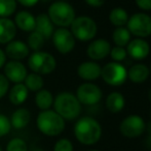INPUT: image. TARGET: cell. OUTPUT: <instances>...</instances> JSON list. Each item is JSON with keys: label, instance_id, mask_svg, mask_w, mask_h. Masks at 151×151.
<instances>
[{"label": "cell", "instance_id": "cell-1", "mask_svg": "<svg viewBox=\"0 0 151 151\" xmlns=\"http://www.w3.org/2000/svg\"><path fill=\"white\" fill-rule=\"evenodd\" d=\"M74 136L82 145H95L102 137V126L93 117H81L74 125Z\"/></svg>", "mask_w": 151, "mask_h": 151}, {"label": "cell", "instance_id": "cell-2", "mask_svg": "<svg viewBox=\"0 0 151 151\" xmlns=\"http://www.w3.org/2000/svg\"><path fill=\"white\" fill-rule=\"evenodd\" d=\"M36 125L43 135L57 137L65 129V119L62 118L55 110H45L38 114Z\"/></svg>", "mask_w": 151, "mask_h": 151}, {"label": "cell", "instance_id": "cell-3", "mask_svg": "<svg viewBox=\"0 0 151 151\" xmlns=\"http://www.w3.org/2000/svg\"><path fill=\"white\" fill-rule=\"evenodd\" d=\"M54 108L63 119L74 120L81 112V104L76 95L70 92H61L54 99Z\"/></svg>", "mask_w": 151, "mask_h": 151}, {"label": "cell", "instance_id": "cell-4", "mask_svg": "<svg viewBox=\"0 0 151 151\" xmlns=\"http://www.w3.org/2000/svg\"><path fill=\"white\" fill-rule=\"evenodd\" d=\"M47 16L54 25L62 28H67L75 19V10L68 2L56 1L50 5Z\"/></svg>", "mask_w": 151, "mask_h": 151}, {"label": "cell", "instance_id": "cell-5", "mask_svg": "<svg viewBox=\"0 0 151 151\" xmlns=\"http://www.w3.org/2000/svg\"><path fill=\"white\" fill-rule=\"evenodd\" d=\"M70 27H71L70 31L75 39L81 42H88L93 39L98 32L97 23L88 16L75 17Z\"/></svg>", "mask_w": 151, "mask_h": 151}, {"label": "cell", "instance_id": "cell-6", "mask_svg": "<svg viewBox=\"0 0 151 151\" xmlns=\"http://www.w3.org/2000/svg\"><path fill=\"white\" fill-rule=\"evenodd\" d=\"M28 66L38 75L52 74L57 67V61L52 54L43 51H36L29 56Z\"/></svg>", "mask_w": 151, "mask_h": 151}, {"label": "cell", "instance_id": "cell-7", "mask_svg": "<svg viewBox=\"0 0 151 151\" xmlns=\"http://www.w3.org/2000/svg\"><path fill=\"white\" fill-rule=\"evenodd\" d=\"M101 77L110 86H120L127 81V71L120 62H108L101 69Z\"/></svg>", "mask_w": 151, "mask_h": 151}, {"label": "cell", "instance_id": "cell-8", "mask_svg": "<svg viewBox=\"0 0 151 151\" xmlns=\"http://www.w3.org/2000/svg\"><path fill=\"white\" fill-rule=\"evenodd\" d=\"M129 33L137 37L145 38L151 35V17L145 12H137L131 16L127 23Z\"/></svg>", "mask_w": 151, "mask_h": 151}, {"label": "cell", "instance_id": "cell-9", "mask_svg": "<svg viewBox=\"0 0 151 151\" xmlns=\"http://www.w3.org/2000/svg\"><path fill=\"white\" fill-rule=\"evenodd\" d=\"M146 129V123L140 115H129L121 121L119 125L120 133L125 138L134 139L144 133Z\"/></svg>", "mask_w": 151, "mask_h": 151}, {"label": "cell", "instance_id": "cell-10", "mask_svg": "<svg viewBox=\"0 0 151 151\" xmlns=\"http://www.w3.org/2000/svg\"><path fill=\"white\" fill-rule=\"evenodd\" d=\"M103 93L98 85L86 82L79 85L76 90V97L80 104L86 106H95L100 103Z\"/></svg>", "mask_w": 151, "mask_h": 151}, {"label": "cell", "instance_id": "cell-11", "mask_svg": "<svg viewBox=\"0 0 151 151\" xmlns=\"http://www.w3.org/2000/svg\"><path fill=\"white\" fill-rule=\"evenodd\" d=\"M54 46L61 54H69L75 48V37L67 28H58L52 33Z\"/></svg>", "mask_w": 151, "mask_h": 151}, {"label": "cell", "instance_id": "cell-12", "mask_svg": "<svg viewBox=\"0 0 151 151\" xmlns=\"http://www.w3.org/2000/svg\"><path fill=\"white\" fill-rule=\"evenodd\" d=\"M27 69L21 61L10 60L4 64V76L8 81L18 84L23 83L27 77Z\"/></svg>", "mask_w": 151, "mask_h": 151}, {"label": "cell", "instance_id": "cell-13", "mask_svg": "<svg viewBox=\"0 0 151 151\" xmlns=\"http://www.w3.org/2000/svg\"><path fill=\"white\" fill-rule=\"evenodd\" d=\"M111 50V44L107 39L98 38L90 42L86 49V55L93 61L102 60L107 57Z\"/></svg>", "mask_w": 151, "mask_h": 151}, {"label": "cell", "instance_id": "cell-14", "mask_svg": "<svg viewBox=\"0 0 151 151\" xmlns=\"http://www.w3.org/2000/svg\"><path fill=\"white\" fill-rule=\"evenodd\" d=\"M127 53L135 60H143L149 55L150 46L143 38H136L127 44Z\"/></svg>", "mask_w": 151, "mask_h": 151}, {"label": "cell", "instance_id": "cell-15", "mask_svg": "<svg viewBox=\"0 0 151 151\" xmlns=\"http://www.w3.org/2000/svg\"><path fill=\"white\" fill-rule=\"evenodd\" d=\"M6 57H9L12 60H22L25 59L30 54V49L27 46L26 42L22 40H12L8 44H6L5 47Z\"/></svg>", "mask_w": 151, "mask_h": 151}, {"label": "cell", "instance_id": "cell-16", "mask_svg": "<svg viewBox=\"0 0 151 151\" xmlns=\"http://www.w3.org/2000/svg\"><path fill=\"white\" fill-rule=\"evenodd\" d=\"M101 65L96 61H86L78 65L77 75L86 81H93L101 77Z\"/></svg>", "mask_w": 151, "mask_h": 151}, {"label": "cell", "instance_id": "cell-17", "mask_svg": "<svg viewBox=\"0 0 151 151\" xmlns=\"http://www.w3.org/2000/svg\"><path fill=\"white\" fill-rule=\"evenodd\" d=\"M17 34V26L8 18H0V44H5L14 40Z\"/></svg>", "mask_w": 151, "mask_h": 151}, {"label": "cell", "instance_id": "cell-18", "mask_svg": "<svg viewBox=\"0 0 151 151\" xmlns=\"http://www.w3.org/2000/svg\"><path fill=\"white\" fill-rule=\"evenodd\" d=\"M14 24L17 28L25 32H32L33 30H35V17L27 10H22V12H19L14 17Z\"/></svg>", "mask_w": 151, "mask_h": 151}, {"label": "cell", "instance_id": "cell-19", "mask_svg": "<svg viewBox=\"0 0 151 151\" xmlns=\"http://www.w3.org/2000/svg\"><path fill=\"white\" fill-rule=\"evenodd\" d=\"M36 25L35 30L39 32L44 38H50L54 33V24L48 18L47 14H40L37 17H35Z\"/></svg>", "mask_w": 151, "mask_h": 151}, {"label": "cell", "instance_id": "cell-20", "mask_svg": "<svg viewBox=\"0 0 151 151\" xmlns=\"http://www.w3.org/2000/svg\"><path fill=\"white\" fill-rule=\"evenodd\" d=\"M150 76L149 67L143 63H137L134 64L127 71V78L136 84H141L145 82Z\"/></svg>", "mask_w": 151, "mask_h": 151}, {"label": "cell", "instance_id": "cell-21", "mask_svg": "<svg viewBox=\"0 0 151 151\" xmlns=\"http://www.w3.org/2000/svg\"><path fill=\"white\" fill-rule=\"evenodd\" d=\"M28 95L29 90L25 86L24 83H18V84H14V87L9 90L8 97H9V101L12 105L19 106L26 101V99L28 98Z\"/></svg>", "mask_w": 151, "mask_h": 151}, {"label": "cell", "instance_id": "cell-22", "mask_svg": "<svg viewBox=\"0 0 151 151\" xmlns=\"http://www.w3.org/2000/svg\"><path fill=\"white\" fill-rule=\"evenodd\" d=\"M30 120H31V113L29 112V110L25 109V108H21V109L16 110L12 113L9 121L14 128L22 129L29 124Z\"/></svg>", "mask_w": 151, "mask_h": 151}, {"label": "cell", "instance_id": "cell-23", "mask_svg": "<svg viewBox=\"0 0 151 151\" xmlns=\"http://www.w3.org/2000/svg\"><path fill=\"white\" fill-rule=\"evenodd\" d=\"M125 106L124 96L120 92H111L106 98V108L111 113H119Z\"/></svg>", "mask_w": 151, "mask_h": 151}, {"label": "cell", "instance_id": "cell-24", "mask_svg": "<svg viewBox=\"0 0 151 151\" xmlns=\"http://www.w3.org/2000/svg\"><path fill=\"white\" fill-rule=\"evenodd\" d=\"M35 103L38 109L41 111H45V110H50V108L54 104V97L52 94L46 89H40L39 91L36 92L35 95Z\"/></svg>", "mask_w": 151, "mask_h": 151}, {"label": "cell", "instance_id": "cell-25", "mask_svg": "<svg viewBox=\"0 0 151 151\" xmlns=\"http://www.w3.org/2000/svg\"><path fill=\"white\" fill-rule=\"evenodd\" d=\"M129 14L122 7H115L109 12V21L116 27H122L127 25L129 20Z\"/></svg>", "mask_w": 151, "mask_h": 151}, {"label": "cell", "instance_id": "cell-26", "mask_svg": "<svg viewBox=\"0 0 151 151\" xmlns=\"http://www.w3.org/2000/svg\"><path fill=\"white\" fill-rule=\"evenodd\" d=\"M112 39L116 46L124 48L131 42V33H129V29L125 27H116L112 34Z\"/></svg>", "mask_w": 151, "mask_h": 151}, {"label": "cell", "instance_id": "cell-27", "mask_svg": "<svg viewBox=\"0 0 151 151\" xmlns=\"http://www.w3.org/2000/svg\"><path fill=\"white\" fill-rule=\"evenodd\" d=\"M24 84L29 91L37 92L40 89H42V87L44 85V80L41 77V75L32 73L30 75H27V77L24 80Z\"/></svg>", "mask_w": 151, "mask_h": 151}, {"label": "cell", "instance_id": "cell-28", "mask_svg": "<svg viewBox=\"0 0 151 151\" xmlns=\"http://www.w3.org/2000/svg\"><path fill=\"white\" fill-rule=\"evenodd\" d=\"M44 38L40 34L39 32H37L36 30H33L30 32L28 38H27V46L29 47V49L34 52L36 51H40L42 49L44 44Z\"/></svg>", "mask_w": 151, "mask_h": 151}, {"label": "cell", "instance_id": "cell-29", "mask_svg": "<svg viewBox=\"0 0 151 151\" xmlns=\"http://www.w3.org/2000/svg\"><path fill=\"white\" fill-rule=\"evenodd\" d=\"M17 9V0H0V18H8Z\"/></svg>", "mask_w": 151, "mask_h": 151}, {"label": "cell", "instance_id": "cell-30", "mask_svg": "<svg viewBox=\"0 0 151 151\" xmlns=\"http://www.w3.org/2000/svg\"><path fill=\"white\" fill-rule=\"evenodd\" d=\"M5 151H28V145L21 138H14L6 145Z\"/></svg>", "mask_w": 151, "mask_h": 151}, {"label": "cell", "instance_id": "cell-31", "mask_svg": "<svg viewBox=\"0 0 151 151\" xmlns=\"http://www.w3.org/2000/svg\"><path fill=\"white\" fill-rule=\"evenodd\" d=\"M110 56L111 58L113 59L115 62H121L123 61L127 56V50H125L123 47H118V46H115L113 48H111L110 50Z\"/></svg>", "mask_w": 151, "mask_h": 151}, {"label": "cell", "instance_id": "cell-32", "mask_svg": "<svg viewBox=\"0 0 151 151\" xmlns=\"http://www.w3.org/2000/svg\"><path fill=\"white\" fill-rule=\"evenodd\" d=\"M73 144L70 140L68 139H60L59 141H57V143L55 144L54 151H73Z\"/></svg>", "mask_w": 151, "mask_h": 151}, {"label": "cell", "instance_id": "cell-33", "mask_svg": "<svg viewBox=\"0 0 151 151\" xmlns=\"http://www.w3.org/2000/svg\"><path fill=\"white\" fill-rule=\"evenodd\" d=\"M12 128L10 121L5 115L0 114V137H4L9 133Z\"/></svg>", "mask_w": 151, "mask_h": 151}, {"label": "cell", "instance_id": "cell-34", "mask_svg": "<svg viewBox=\"0 0 151 151\" xmlns=\"http://www.w3.org/2000/svg\"><path fill=\"white\" fill-rule=\"evenodd\" d=\"M9 89V81L4 75L0 74V98L3 97Z\"/></svg>", "mask_w": 151, "mask_h": 151}, {"label": "cell", "instance_id": "cell-35", "mask_svg": "<svg viewBox=\"0 0 151 151\" xmlns=\"http://www.w3.org/2000/svg\"><path fill=\"white\" fill-rule=\"evenodd\" d=\"M136 4L139 8L145 12L151 10V0H135Z\"/></svg>", "mask_w": 151, "mask_h": 151}, {"label": "cell", "instance_id": "cell-36", "mask_svg": "<svg viewBox=\"0 0 151 151\" xmlns=\"http://www.w3.org/2000/svg\"><path fill=\"white\" fill-rule=\"evenodd\" d=\"M39 1L40 0H17V2H19L21 5L26 6V7H32L36 5Z\"/></svg>", "mask_w": 151, "mask_h": 151}, {"label": "cell", "instance_id": "cell-37", "mask_svg": "<svg viewBox=\"0 0 151 151\" xmlns=\"http://www.w3.org/2000/svg\"><path fill=\"white\" fill-rule=\"evenodd\" d=\"M84 1L91 7H101L102 5H104L106 0H84Z\"/></svg>", "mask_w": 151, "mask_h": 151}, {"label": "cell", "instance_id": "cell-38", "mask_svg": "<svg viewBox=\"0 0 151 151\" xmlns=\"http://www.w3.org/2000/svg\"><path fill=\"white\" fill-rule=\"evenodd\" d=\"M5 63H6V55L3 50L0 49V69L3 67Z\"/></svg>", "mask_w": 151, "mask_h": 151}, {"label": "cell", "instance_id": "cell-39", "mask_svg": "<svg viewBox=\"0 0 151 151\" xmlns=\"http://www.w3.org/2000/svg\"><path fill=\"white\" fill-rule=\"evenodd\" d=\"M147 147L151 150V133H150V136L148 137V139H147Z\"/></svg>", "mask_w": 151, "mask_h": 151}, {"label": "cell", "instance_id": "cell-40", "mask_svg": "<svg viewBox=\"0 0 151 151\" xmlns=\"http://www.w3.org/2000/svg\"><path fill=\"white\" fill-rule=\"evenodd\" d=\"M148 98H149V101H150V103H151V88H150L149 92H148Z\"/></svg>", "mask_w": 151, "mask_h": 151}, {"label": "cell", "instance_id": "cell-41", "mask_svg": "<svg viewBox=\"0 0 151 151\" xmlns=\"http://www.w3.org/2000/svg\"><path fill=\"white\" fill-rule=\"evenodd\" d=\"M41 1H43V2H47V1H50V0H41Z\"/></svg>", "mask_w": 151, "mask_h": 151}, {"label": "cell", "instance_id": "cell-42", "mask_svg": "<svg viewBox=\"0 0 151 151\" xmlns=\"http://www.w3.org/2000/svg\"><path fill=\"white\" fill-rule=\"evenodd\" d=\"M57 1H65V0H57Z\"/></svg>", "mask_w": 151, "mask_h": 151}, {"label": "cell", "instance_id": "cell-43", "mask_svg": "<svg viewBox=\"0 0 151 151\" xmlns=\"http://www.w3.org/2000/svg\"><path fill=\"white\" fill-rule=\"evenodd\" d=\"M149 71H150V75H151V66H150V69H149Z\"/></svg>", "mask_w": 151, "mask_h": 151}, {"label": "cell", "instance_id": "cell-44", "mask_svg": "<svg viewBox=\"0 0 151 151\" xmlns=\"http://www.w3.org/2000/svg\"><path fill=\"white\" fill-rule=\"evenodd\" d=\"M88 151H99V150H88Z\"/></svg>", "mask_w": 151, "mask_h": 151}, {"label": "cell", "instance_id": "cell-45", "mask_svg": "<svg viewBox=\"0 0 151 151\" xmlns=\"http://www.w3.org/2000/svg\"><path fill=\"white\" fill-rule=\"evenodd\" d=\"M0 151H2V148H1V146H0Z\"/></svg>", "mask_w": 151, "mask_h": 151}, {"label": "cell", "instance_id": "cell-46", "mask_svg": "<svg viewBox=\"0 0 151 151\" xmlns=\"http://www.w3.org/2000/svg\"><path fill=\"white\" fill-rule=\"evenodd\" d=\"M34 151H41V150H34Z\"/></svg>", "mask_w": 151, "mask_h": 151}]
</instances>
